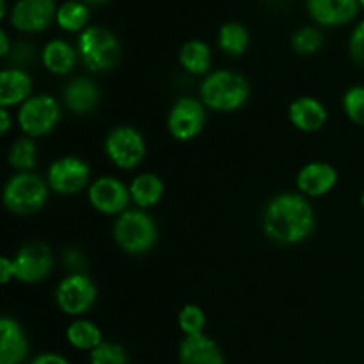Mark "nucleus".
I'll list each match as a JSON object with an SVG mask.
<instances>
[{
	"label": "nucleus",
	"instance_id": "33",
	"mask_svg": "<svg viewBox=\"0 0 364 364\" xmlns=\"http://www.w3.org/2000/svg\"><path fill=\"white\" fill-rule=\"evenodd\" d=\"M16 270H14V259H9L7 256H2L0 259V281L2 284H7L14 277Z\"/></svg>",
	"mask_w": 364,
	"mask_h": 364
},
{
	"label": "nucleus",
	"instance_id": "15",
	"mask_svg": "<svg viewBox=\"0 0 364 364\" xmlns=\"http://www.w3.org/2000/svg\"><path fill=\"white\" fill-rule=\"evenodd\" d=\"M359 0H308V11L313 20L326 27L343 25L354 20Z\"/></svg>",
	"mask_w": 364,
	"mask_h": 364
},
{
	"label": "nucleus",
	"instance_id": "28",
	"mask_svg": "<svg viewBox=\"0 0 364 364\" xmlns=\"http://www.w3.org/2000/svg\"><path fill=\"white\" fill-rule=\"evenodd\" d=\"M178 326H180L181 333L187 336H199V334H205V326H206V316L199 306L196 304H187L185 308H181L180 315H178Z\"/></svg>",
	"mask_w": 364,
	"mask_h": 364
},
{
	"label": "nucleus",
	"instance_id": "9",
	"mask_svg": "<svg viewBox=\"0 0 364 364\" xmlns=\"http://www.w3.org/2000/svg\"><path fill=\"white\" fill-rule=\"evenodd\" d=\"M205 121V103L192 96H183L171 109L167 116V128L176 141L187 142L201 134Z\"/></svg>",
	"mask_w": 364,
	"mask_h": 364
},
{
	"label": "nucleus",
	"instance_id": "2",
	"mask_svg": "<svg viewBox=\"0 0 364 364\" xmlns=\"http://www.w3.org/2000/svg\"><path fill=\"white\" fill-rule=\"evenodd\" d=\"M247 80L233 71H213L201 84V102L208 109L217 112H231L247 102L249 98Z\"/></svg>",
	"mask_w": 364,
	"mask_h": 364
},
{
	"label": "nucleus",
	"instance_id": "42",
	"mask_svg": "<svg viewBox=\"0 0 364 364\" xmlns=\"http://www.w3.org/2000/svg\"><path fill=\"white\" fill-rule=\"evenodd\" d=\"M52 2H55V0H52Z\"/></svg>",
	"mask_w": 364,
	"mask_h": 364
},
{
	"label": "nucleus",
	"instance_id": "20",
	"mask_svg": "<svg viewBox=\"0 0 364 364\" xmlns=\"http://www.w3.org/2000/svg\"><path fill=\"white\" fill-rule=\"evenodd\" d=\"M66 107L75 114H87L100 103V91L89 78H75L64 89Z\"/></svg>",
	"mask_w": 364,
	"mask_h": 364
},
{
	"label": "nucleus",
	"instance_id": "25",
	"mask_svg": "<svg viewBox=\"0 0 364 364\" xmlns=\"http://www.w3.org/2000/svg\"><path fill=\"white\" fill-rule=\"evenodd\" d=\"M219 46L228 55H242L249 46L247 28L240 23H235V21L223 25L219 32Z\"/></svg>",
	"mask_w": 364,
	"mask_h": 364
},
{
	"label": "nucleus",
	"instance_id": "13",
	"mask_svg": "<svg viewBox=\"0 0 364 364\" xmlns=\"http://www.w3.org/2000/svg\"><path fill=\"white\" fill-rule=\"evenodd\" d=\"M55 16L57 9L52 0H20L13 7L11 23L18 31L39 32L45 31Z\"/></svg>",
	"mask_w": 364,
	"mask_h": 364
},
{
	"label": "nucleus",
	"instance_id": "7",
	"mask_svg": "<svg viewBox=\"0 0 364 364\" xmlns=\"http://www.w3.org/2000/svg\"><path fill=\"white\" fill-rule=\"evenodd\" d=\"M59 119V103L50 95L32 96L27 102L21 103V109L18 112V123L28 137L46 135L57 127Z\"/></svg>",
	"mask_w": 364,
	"mask_h": 364
},
{
	"label": "nucleus",
	"instance_id": "40",
	"mask_svg": "<svg viewBox=\"0 0 364 364\" xmlns=\"http://www.w3.org/2000/svg\"><path fill=\"white\" fill-rule=\"evenodd\" d=\"M361 205H363V208H364V192H363V196H361Z\"/></svg>",
	"mask_w": 364,
	"mask_h": 364
},
{
	"label": "nucleus",
	"instance_id": "11",
	"mask_svg": "<svg viewBox=\"0 0 364 364\" xmlns=\"http://www.w3.org/2000/svg\"><path fill=\"white\" fill-rule=\"evenodd\" d=\"M53 267V255L48 245L41 242H32V244L23 245L14 256V279L21 283L34 284L45 279Z\"/></svg>",
	"mask_w": 364,
	"mask_h": 364
},
{
	"label": "nucleus",
	"instance_id": "32",
	"mask_svg": "<svg viewBox=\"0 0 364 364\" xmlns=\"http://www.w3.org/2000/svg\"><path fill=\"white\" fill-rule=\"evenodd\" d=\"M348 48H350V55L354 57L359 63H364V21L354 28L350 36V43H348Z\"/></svg>",
	"mask_w": 364,
	"mask_h": 364
},
{
	"label": "nucleus",
	"instance_id": "36",
	"mask_svg": "<svg viewBox=\"0 0 364 364\" xmlns=\"http://www.w3.org/2000/svg\"><path fill=\"white\" fill-rule=\"evenodd\" d=\"M11 128V116L9 112H7V109H2L0 110V132L2 134H7Z\"/></svg>",
	"mask_w": 364,
	"mask_h": 364
},
{
	"label": "nucleus",
	"instance_id": "23",
	"mask_svg": "<svg viewBox=\"0 0 364 364\" xmlns=\"http://www.w3.org/2000/svg\"><path fill=\"white\" fill-rule=\"evenodd\" d=\"M180 64L192 75L208 73L210 66H212L210 46L198 39L185 43L180 50Z\"/></svg>",
	"mask_w": 364,
	"mask_h": 364
},
{
	"label": "nucleus",
	"instance_id": "14",
	"mask_svg": "<svg viewBox=\"0 0 364 364\" xmlns=\"http://www.w3.org/2000/svg\"><path fill=\"white\" fill-rule=\"evenodd\" d=\"M338 173L331 164L311 162L306 164L297 174V187L308 198H320L334 188Z\"/></svg>",
	"mask_w": 364,
	"mask_h": 364
},
{
	"label": "nucleus",
	"instance_id": "29",
	"mask_svg": "<svg viewBox=\"0 0 364 364\" xmlns=\"http://www.w3.org/2000/svg\"><path fill=\"white\" fill-rule=\"evenodd\" d=\"M323 45V36L318 28L306 27L301 28L299 32H295L294 39H291V46H294L295 52L299 55H309V53H315L316 50H320V46Z\"/></svg>",
	"mask_w": 364,
	"mask_h": 364
},
{
	"label": "nucleus",
	"instance_id": "34",
	"mask_svg": "<svg viewBox=\"0 0 364 364\" xmlns=\"http://www.w3.org/2000/svg\"><path fill=\"white\" fill-rule=\"evenodd\" d=\"M64 259H66V265L71 267V269H75V270H80L82 267L85 265V259H84V256H82V252L75 251V249H71V251H66V256H64Z\"/></svg>",
	"mask_w": 364,
	"mask_h": 364
},
{
	"label": "nucleus",
	"instance_id": "19",
	"mask_svg": "<svg viewBox=\"0 0 364 364\" xmlns=\"http://www.w3.org/2000/svg\"><path fill=\"white\" fill-rule=\"evenodd\" d=\"M32 78L23 70H4L0 73V105L2 109L25 103L31 98Z\"/></svg>",
	"mask_w": 364,
	"mask_h": 364
},
{
	"label": "nucleus",
	"instance_id": "27",
	"mask_svg": "<svg viewBox=\"0 0 364 364\" xmlns=\"http://www.w3.org/2000/svg\"><path fill=\"white\" fill-rule=\"evenodd\" d=\"M11 166L14 169L21 171V173H28L36 167V160H38V149H36L34 141L31 137H21L11 146L9 155H7Z\"/></svg>",
	"mask_w": 364,
	"mask_h": 364
},
{
	"label": "nucleus",
	"instance_id": "31",
	"mask_svg": "<svg viewBox=\"0 0 364 364\" xmlns=\"http://www.w3.org/2000/svg\"><path fill=\"white\" fill-rule=\"evenodd\" d=\"M128 355L124 348L117 343H107L103 341L102 345L91 352V364H127Z\"/></svg>",
	"mask_w": 364,
	"mask_h": 364
},
{
	"label": "nucleus",
	"instance_id": "24",
	"mask_svg": "<svg viewBox=\"0 0 364 364\" xmlns=\"http://www.w3.org/2000/svg\"><path fill=\"white\" fill-rule=\"evenodd\" d=\"M66 338L70 345L78 350H95L98 345L103 343L102 331L89 320H77L71 323L66 331Z\"/></svg>",
	"mask_w": 364,
	"mask_h": 364
},
{
	"label": "nucleus",
	"instance_id": "16",
	"mask_svg": "<svg viewBox=\"0 0 364 364\" xmlns=\"http://www.w3.org/2000/svg\"><path fill=\"white\" fill-rule=\"evenodd\" d=\"M28 343L20 323L4 316L0 320V364H21L27 358Z\"/></svg>",
	"mask_w": 364,
	"mask_h": 364
},
{
	"label": "nucleus",
	"instance_id": "4",
	"mask_svg": "<svg viewBox=\"0 0 364 364\" xmlns=\"http://www.w3.org/2000/svg\"><path fill=\"white\" fill-rule=\"evenodd\" d=\"M48 199V185L39 176L20 173L11 178L4 188V205L18 215L36 213L45 206Z\"/></svg>",
	"mask_w": 364,
	"mask_h": 364
},
{
	"label": "nucleus",
	"instance_id": "26",
	"mask_svg": "<svg viewBox=\"0 0 364 364\" xmlns=\"http://www.w3.org/2000/svg\"><path fill=\"white\" fill-rule=\"evenodd\" d=\"M57 23L60 28L68 32H77L85 27L89 21V9L82 2H66L57 9L55 16Z\"/></svg>",
	"mask_w": 364,
	"mask_h": 364
},
{
	"label": "nucleus",
	"instance_id": "10",
	"mask_svg": "<svg viewBox=\"0 0 364 364\" xmlns=\"http://www.w3.org/2000/svg\"><path fill=\"white\" fill-rule=\"evenodd\" d=\"M91 169L78 156H63L48 169V187L57 194L71 196L80 192L89 183Z\"/></svg>",
	"mask_w": 364,
	"mask_h": 364
},
{
	"label": "nucleus",
	"instance_id": "3",
	"mask_svg": "<svg viewBox=\"0 0 364 364\" xmlns=\"http://www.w3.org/2000/svg\"><path fill=\"white\" fill-rule=\"evenodd\" d=\"M114 238L128 255H144L156 244L159 231L155 220L148 213L141 210H127L117 217Z\"/></svg>",
	"mask_w": 364,
	"mask_h": 364
},
{
	"label": "nucleus",
	"instance_id": "37",
	"mask_svg": "<svg viewBox=\"0 0 364 364\" xmlns=\"http://www.w3.org/2000/svg\"><path fill=\"white\" fill-rule=\"evenodd\" d=\"M0 53H2L4 57L9 53V39H7V34L6 32H0Z\"/></svg>",
	"mask_w": 364,
	"mask_h": 364
},
{
	"label": "nucleus",
	"instance_id": "38",
	"mask_svg": "<svg viewBox=\"0 0 364 364\" xmlns=\"http://www.w3.org/2000/svg\"><path fill=\"white\" fill-rule=\"evenodd\" d=\"M6 16V2L4 0H0V18Z\"/></svg>",
	"mask_w": 364,
	"mask_h": 364
},
{
	"label": "nucleus",
	"instance_id": "30",
	"mask_svg": "<svg viewBox=\"0 0 364 364\" xmlns=\"http://www.w3.org/2000/svg\"><path fill=\"white\" fill-rule=\"evenodd\" d=\"M343 110L348 119L359 127H364V85H355L345 92Z\"/></svg>",
	"mask_w": 364,
	"mask_h": 364
},
{
	"label": "nucleus",
	"instance_id": "8",
	"mask_svg": "<svg viewBox=\"0 0 364 364\" xmlns=\"http://www.w3.org/2000/svg\"><path fill=\"white\" fill-rule=\"evenodd\" d=\"M55 301L60 311L66 315L78 316L91 309L96 301V287L89 276L75 272L64 277L55 290Z\"/></svg>",
	"mask_w": 364,
	"mask_h": 364
},
{
	"label": "nucleus",
	"instance_id": "12",
	"mask_svg": "<svg viewBox=\"0 0 364 364\" xmlns=\"http://www.w3.org/2000/svg\"><path fill=\"white\" fill-rule=\"evenodd\" d=\"M89 201L92 208L105 215H121L127 212L128 203L132 201L130 188L121 180L112 176L98 178L89 187Z\"/></svg>",
	"mask_w": 364,
	"mask_h": 364
},
{
	"label": "nucleus",
	"instance_id": "39",
	"mask_svg": "<svg viewBox=\"0 0 364 364\" xmlns=\"http://www.w3.org/2000/svg\"><path fill=\"white\" fill-rule=\"evenodd\" d=\"M84 2H87V4H105L107 0H84Z\"/></svg>",
	"mask_w": 364,
	"mask_h": 364
},
{
	"label": "nucleus",
	"instance_id": "41",
	"mask_svg": "<svg viewBox=\"0 0 364 364\" xmlns=\"http://www.w3.org/2000/svg\"><path fill=\"white\" fill-rule=\"evenodd\" d=\"M359 6H361L363 9H364V0H359Z\"/></svg>",
	"mask_w": 364,
	"mask_h": 364
},
{
	"label": "nucleus",
	"instance_id": "21",
	"mask_svg": "<svg viewBox=\"0 0 364 364\" xmlns=\"http://www.w3.org/2000/svg\"><path fill=\"white\" fill-rule=\"evenodd\" d=\"M77 53L70 43L53 39L43 50V64L53 75H68L75 68Z\"/></svg>",
	"mask_w": 364,
	"mask_h": 364
},
{
	"label": "nucleus",
	"instance_id": "5",
	"mask_svg": "<svg viewBox=\"0 0 364 364\" xmlns=\"http://www.w3.org/2000/svg\"><path fill=\"white\" fill-rule=\"evenodd\" d=\"M78 53L91 71H107L119 60L121 46L116 36L103 27H89L78 38Z\"/></svg>",
	"mask_w": 364,
	"mask_h": 364
},
{
	"label": "nucleus",
	"instance_id": "1",
	"mask_svg": "<svg viewBox=\"0 0 364 364\" xmlns=\"http://www.w3.org/2000/svg\"><path fill=\"white\" fill-rule=\"evenodd\" d=\"M263 230L277 244H301L315 231V212L304 196L279 194L267 205Z\"/></svg>",
	"mask_w": 364,
	"mask_h": 364
},
{
	"label": "nucleus",
	"instance_id": "6",
	"mask_svg": "<svg viewBox=\"0 0 364 364\" xmlns=\"http://www.w3.org/2000/svg\"><path fill=\"white\" fill-rule=\"evenodd\" d=\"M105 153L119 169H135L146 156V142L134 127H117L107 135Z\"/></svg>",
	"mask_w": 364,
	"mask_h": 364
},
{
	"label": "nucleus",
	"instance_id": "17",
	"mask_svg": "<svg viewBox=\"0 0 364 364\" xmlns=\"http://www.w3.org/2000/svg\"><path fill=\"white\" fill-rule=\"evenodd\" d=\"M288 116L291 124L301 132H318L327 123V109L311 96H302L291 102Z\"/></svg>",
	"mask_w": 364,
	"mask_h": 364
},
{
	"label": "nucleus",
	"instance_id": "22",
	"mask_svg": "<svg viewBox=\"0 0 364 364\" xmlns=\"http://www.w3.org/2000/svg\"><path fill=\"white\" fill-rule=\"evenodd\" d=\"M132 201L141 208H151L162 199L164 183L156 174L144 173L139 174L130 183Z\"/></svg>",
	"mask_w": 364,
	"mask_h": 364
},
{
	"label": "nucleus",
	"instance_id": "35",
	"mask_svg": "<svg viewBox=\"0 0 364 364\" xmlns=\"http://www.w3.org/2000/svg\"><path fill=\"white\" fill-rule=\"evenodd\" d=\"M31 364H70V363H68V359L63 358V355L48 352V354L38 355V358H36Z\"/></svg>",
	"mask_w": 364,
	"mask_h": 364
},
{
	"label": "nucleus",
	"instance_id": "18",
	"mask_svg": "<svg viewBox=\"0 0 364 364\" xmlns=\"http://www.w3.org/2000/svg\"><path fill=\"white\" fill-rule=\"evenodd\" d=\"M181 364H224L219 345L206 334L187 336L180 345Z\"/></svg>",
	"mask_w": 364,
	"mask_h": 364
}]
</instances>
